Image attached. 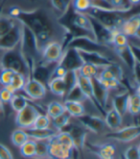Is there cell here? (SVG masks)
<instances>
[{
	"instance_id": "cell-1",
	"label": "cell",
	"mask_w": 140,
	"mask_h": 159,
	"mask_svg": "<svg viewBox=\"0 0 140 159\" xmlns=\"http://www.w3.org/2000/svg\"><path fill=\"white\" fill-rule=\"evenodd\" d=\"M17 20L27 26L36 36L38 43L40 41L46 42L52 34V25L45 14L41 11L23 12L21 11L17 17Z\"/></svg>"
},
{
	"instance_id": "cell-2",
	"label": "cell",
	"mask_w": 140,
	"mask_h": 159,
	"mask_svg": "<svg viewBox=\"0 0 140 159\" xmlns=\"http://www.w3.org/2000/svg\"><path fill=\"white\" fill-rule=\"evenodd\" d=\"M128 11H118V10H102L94 7H90L88 10L85 13L91 17L95 18L100 23L105 25L110 30H119L122 25L123 21L125 20L123 16L127 14Z\"/></svg>"
},
{
	"instance_id": "cell-3",
	"label": "cell",
	"mask_w": 140,
	"mask_h": 159,
	"mask_svg": "<svg viewBox=\"0 0 140 159\" xmlns=\"http://www.w3.org/2000/svg\"><path fill=\"white\" fill-rule=\"evenodd\" d=\"M21 49L20 52L26 62L27 68L30 66V63L35 61L36 56L40 54V45L34 33L27 26L22 24V35H21Z\"/></svg>"
},
{
	"instance_id": "cell-4",
	"label": "cell",
	"mask_w": 140,
	"mask_h": 159,
	"mask_svg": "<svg viewBox=\"0 0 140 159\" xmlns=\"http://www.w3.org/2000/svg\"><path fill=\"white\" fill-rule=\"evenodd\" d=\"M0 64H1V67L3 69L12 70L15 72L23 73L27 69L26 62L21 52H16L15 48L7 50V52L0 59Z\"/></svg>"
},
{
	"instance_id": "cell-5",
	"label": "cell",
	"mask_w": 140,
	"mask_h": 159,
	"mask_svg": "<svg viewBox=\"0 0 140 159\" xmlns=\"http://www.w3.org/2000/svg\"><path fill=\"white\" fill-rule=\"evenodd\" d=\"M22 35V23L16 21L14 27L10 31L0 37V49L2 50H11L15 48L20 43Z\"/></svg>"
},
{
	"instance_id": "cell-6",
	"label": "cell",
	"mask_w": 140,
	"mask_h": 159,
	"mask_svg": "<svg viewBox=\"0 0 140 159\" xmlns=\"http://www.w3.org/2000/svg\"><path fill=\"white\" fill-rule=\"evenodd\" d=\"M40 112L34 105L28 103L22 110L17 112L15 116V124L18 127L27 129L32 127L36 118L39 116Z\"/></svg>"
},
{
	"instance_id": "cell-7",
	"label": "cell",
	"mask_w": 140,
	"mask_h": 159,
	"mask_svg": "<svg viewBox=\"0 0 140 159\" xmlns=\"http://www.w3.org/2000/svg\"><path fill=\"white\" fill-rule=\"evenodd\" d=\"M140 134V128L138 125L126 126L121 129H116L113 131L108 132L105 135V137L109 138L111 140H116L119 142L128 143L130 141H134Z\"/></svg>"
},
{
	"instance_id": "cell-8",
	"label": "cell",
	"mask_w": 140,
	"mask_h": 159,
	"mask_svg": "<svg viewBox=\"0 0 140 159\" xmlns=\"http://www.w3.org/2000/svg\"><path fill=\"white\" fill-rule=\"evenodd\" d=\"M63 54L62 44L58 42H49L41 52V61L45 64H58Z\"/></svg>"
},
{
	"instance_id": "cell-9",
	"label": "cell",
	"mask_w": 140,
	"mask_h": 159,
	"mask_svg": "<svg viewBox=\"0 0 140 159\" xmlns=\"http://www.w3.org/2000/svg\"><path fill=\"white\" fill-rule=\"evenodd\" d=\"M77 84H78V86L80 87L82 93H83V96H85V98L87 100H89L93 104V106H94L97 110H99L101 113L105 116L106 111L98 104V102H97V100H96V98L94 97V93H93V86H92V80L90 78H87V77L81 75V74L77 71Z\"/></svg>"
},
{
	"instance_id": "cell-10",
	"label": "cell",
	"mask_w": 140,
	"mask_h": 159,
	"mask_svg": "<svg viewBox=\"0 0 140 159\" xmlns=\"http://www.w3.org/2000/svg\"><path fill=\"white\" fill-rule=\"evenodd\" d=\"M22 91H24L26 95L34 100H40L43 98L46 95L45 85L42 82L34 77L28 78L26 80Z\"/></svg>"
},
{
	"instance_id": "cell-11",
	"label": "cell",
	"mask_w": 140,
	"mask_h": 159,
	"mask_svg": "<svg viewBox=\"0 0 140 159\" xmlns=\"http://www.w3.org/2000/svg\"><path fill=\"white\" fill-rule=\"evenodd\" d=\"M78 52L83 63L94 65V66L99 67V68H106L111 63H113L106 54L101 53V52L83 51V50H78Z\"/></svg>"
},
{
	"instance_id": "cell-12",
	"label": "cell",
	"mask_w": 140,
	"mask_h": 159,
	"mask_svg": "<svg viewBox=\"0 0 140 159\" xmlns=\"http://www.w3.org/2000/svg\"><path fill=\"white\" fill-rule=\"evenodd\" d=\"M83 62L82 61L77 49L68 48L66 51H63L61 60L58 64L62 65L67 70H77Z\"/></svg>"
},
{
	"instance_id": "cell-13",
	"label": "cell",
	"mask_w": 140,
	"mask_h": 159,
	"mask_svg": "<svg viewBox=\"0 0 140 159\" xmlns=\"http://www.w3.org/2000/svg\"><path fill=\"white\" fill-rule=\"evenodd\" d=\"M78 120L80 121L81 125L85 127L87 130H90V131L95 133L101 132L106 126L104 119L96 115L85 113L83 115L78 117Z\"/></svg>"
},
{
	"instance_id": "cell-14",
	"label": "cell",
	"mask_w": 140,
	"mask_h": 159,
	"mask_svg": "<svg viewBox=\"0 0 140 159\" xmlns=\"http://www.w3.org/2000/svg\"><path fill=\"white\" fill-rule=\"evenodd\" d=\"M71 151L69 148L60 144L55 138V135L48 140V156L53 159L70 158Z\"/></svg>"
},
{
	"instance_id": "cell-15",
	"label": "cell",
	"mask_w": 140,
	"mask_h": 159,
	"mask_svg": "<svg viewBox=\"0 0 140 159\" xmlns=\"http://www.w3.org/2000/svg\"><path fill=\"white\" fill-rule=\"evenodd\" d=\"M69 129L66 130V131L70 134L73 143L75 148H83L86 146V141H87V129L83 126H80V125H71L69 124L67 126Z\"/></svg>"
},
{
	"instance_id": "cell-16",
	"label": "cell",
	"mask_w": 140,
	"mask_h": 159,
	"mask_svg": "<svg viewBox=\"0 0 140 159\" xmlns=\"http://www.w3.org/2000/svg\"><path fill=\"white\" fill-rule=\"evenodd\" d=\"M140 17L139 15H134L125 20L120 27V31L127 37H136L139 38Z\"/></svg>"
},
{
	"instance_id": "cell-17",
	"label": "cell",
	"mask_w": 140,
	"mask_h": 159,
	"mask_svg": "<svg viewBox=\"0 0 140 159\" xmlns=\"http://www.w3.org/2000/svg\"><path fill=\"white\" fill-rule=\"evenodd\" d=\"M91 80H92L94 97L98 102V104L106 111V106H107V103L108 101V97H109V91L103 86L102 84H100V82L97 80L96 77L92 78Z\"/></svg>"
},
{
	"instance_id": "cell-18",
	"label": "cell",
	"mask_w": 140,
	"mask_h": 159,
	"mask_svg": "<svg viewBox=\"0 0 140 159\" xmlns=\"http://www.w3.org/2000/svg\"><path fill=\"white\" fill-rule=\"evenodd\" d=\"M129 97V93L128 91L118 93L112 99V108H114L121 116H124L127 112L128 99Z\"/></svg>"
},
{
	"instance_id": "cell-19",
	"label": "cell",
	"mask_w": 140,
	"mask_h": 159,
	"mask_svg": "<svg viewBox=\"0 0 140 159\" xmlns=\"http://www.w3.org/2000/svg\"><path fill=\"white\" fill-rule=\"evenodd\" d=\"M104 120L105 125L108 128L111 130H116L120 128L121 125H122V116L114 108H111L108 111H106Z\"/></svg>"
},
{
	"instance_id": "cell-20",
	"label": "cell",
	"mask_w": 140,
	"mask_h": 159,
	"mask_svg": "<svg viewBox=\"0 0 140 159\" xmlns=\"http://www.w3.org/2000/svg\"><path fill=\"white\" fill-rule=\"evenodd\" d=\"M26 133L29 136V138L33 140H49L52 138L54 135H56L58 131H55L53 129L50 128H44V129H38V128H27L24 129Z\"/></svg>"
},
{
	"instance_id": "cell-21",
	"label": "cell",
	"mask_w": 140,
	"mask_h": 159,
	"mask_svg": "<svg viewBox=\"0 0 140 159\" xmlns=\"http://www.w3.org/2000/svg\"><path fill=\"white\" fill-rule=\"evenodd\" d=\"M48 87L52 93L59 97H65L67 93L66 85H65L63 78L51 77L48 81Z\"/></svg>"
},
{
	"instance_id": "cell-22",
	"label": "cell",
	"mask_w": 140,
	"mask_h": 159,
	"mask_svg": "<svg viewBox=\"0 0 140 159\" xmlns=\"http://www.w3.org/2000/svg\"><path fill=\"white\" fill-rule=\"evenodd\" d=\"M63 106H64L65 112H67L71 117L78 118L86 113L85 106H83V102H80V101L65 100Z\"/></svg>"
},
{
	"instance_id": "cell-23",
	"label": "cell",
	"mask_w": 140,
	"mask_h": 159,
	"mask_svg": "<svg viewBox=\"0 0 140 159\" xmlns=\"http://www.w3.org/2000/svg\"><path fill=\"white\" fill-rule=\"evenodd\" d=\"M116 52H117V55L120 57V59L122 60L130 70H134V68L135 66V64L137 63V61L135 60L132 50H130L129 43L128 45L124 46V48H116Z\"/></svg>"
},
{
	"instance_id": "cell-24",
	"label": "cell",
	"mask_w": 140,
	"mask_h": 159,
	"mask_svg": "<svg viewBox=\"0 0 140 159\" xmlns=\"http://www.w3.org/2000/svg\"><path fill=\"white\" fill-rule=\"evenodd\" d=\"M102 69L103 68L96 67V66H94V65L87 64V63H83L82 66L77 70V71L81 74V75L92 79L94 77H98Z\"/></svg>"
},
{
	"instance_id": "cell-25",
	"label": "cell",
	"mask_w": 140,
	"mask_h": 159,
	"mask_svg": "<svg viewBox=\"0 0 140 159\" xmlns=\"http://www.w3.org/2000/svg\"><path fill=\"white\" fill-rule=\"evenodd\" d=\"M94 148V152L101 159H112L115 154V148L110 144H105L102 146H96Z\"/></svg>"
},
{
	"instance_id": "cell-26",
	"label": "cell",
	"mask_w": 140,
	"mask_h": 159,
	"mask_svg": "<svg viewBox=\"0 0 140 159\" xmlns=\"http://www.w3.org/2000/svg\"><path fill=\"white\" fill-rule=\"evenodd\" d=\"M127 111L130 115L137 116L140 112V96L138 91L133 95H129L128 99Z\"/></svg>"
},
{
	"instance_id": "cell-27",
	"label": "cell",
	"mask_w": 140,
	"mask_h": 159,
	"mask_svg": "<svg viewBox=\"0 0 140 159\" xmlns=\"http://www.w3.org/2000/svg\"><path fill=\"white\" fill-rule=\"evenodd\" d=\"M20 153L25 158L36 157V141L33 139H28L27 141L19 147Z\"/></svg>"
},
{
	"instance_id": "cell-28",
	"label": "cell",
	"mask_w": 140,
	"mask_h": 159,
	"mask_svg": "<svg viewBox=\"0 0 140 159\" xmlns=\"http://www.w3.org/2000/svg\"><path fill=\"white\" fill-rule=\"evenodd\" d=\"M71 116L67 113V112H63L62 114L59 115L58 117L52 119V124L54 127L57 129V131H62L63 128L66 127L69 125Z\"/></svg>"
},
{
	"instance_id": "cell-29",
	"label": "cell",
	"mask_w": 140,
	"mask_h": 159,
	"mask_svg": "<svg viewBox=\"0 0 140 159\" xmlns=\"http://www.w3.org/2000/svg\"><path fill=\"white\" fill-rule=\"evenodd\" d=\"M9 103L11 104V107L13 108L14 111H15L16 113L17 112H19L20 110H22L29 102H28V99L22 96V95H15L12 97L11 100Z\"/></svg>"
},
{
	"instance_id": "cell-30",
	"label": "cell",
	"mask_w": 140,
	"mask_h": 159,
	"mask_svg": "<svg viewBox=\"0 0 140 159\" xmlns=\"http://www.w3.org/2000/svg\"><path fill=\"white\" fill-rule=\"evenodd\" d=\"M63 112H65L64 110V106L63 104H62L59 101H52L48 104L47 109H46V113H47V116L51 119L58 117L59 115L62 114Z\"/></svg>"
},
{
	"instance_id": "cell-31",
	"label": "cell",
	"mask_w": 140,
	"mask_h": 159,
	"mask_svg": "<svg viewBox=\"0 0 140 159\" xmlns=\"http://www.w3.org/2000/svg\"><path fill=\"white\" fill-rule=\"evenodd\" d=\"M36 157L39 159L48 157V140H36Z\"/></svg>"
},
{
	"instance_id": "cell-32",
	"label": "cell",
	"mask_w": 140,
	"mask_h": 159,
	"mask_svg": "<svg viewBox=\"0 0 140 159\" xmlns=\"http://www.w3.org/2000/svg\"><path fill=\"white\" fill-rule=\"evenodd\" d=\"M65 100H74V101H80L83 102L87 100V98L83 96V93H82L80 87L78 86V84L74 85L65 95Z\"/></svg>"
},
{
	"instance_id": "cell-33",
	"label": "cell",
	"mask_w": 140,
	"mask_h": 159,
	"mask_svg": "<svg viewBox=\"0 0 140 159\" xmlns=\"http://www.w3.org/2000/svg\"><path fill=\"white\" fill-rule=\"evenodd\" d=\"M28 139H30L24 129H16L12 133L11 140L14 146L19 148L22 144H24Z\"/></svg>"
},
{
	"instance_id": "cell-34",
	"label": "cell",
	"mask_w": 140,
	"mask_h": 159,
	"mask_svg": "<svg viewBox=\"0 0 140 159\" xmlns=\"http://www.w3.org/2000/svg\"><path fill=\"white\" fill-rule=\"evenodd\" d=\"M55 138L60 144L69 148L70 149H73L74 148H75L74 143H73V140H72L70 134L67 131H59V132H57L55 135Z\"/></svg>"
},
{
	"instance_id": "cell-35",
	"label": "cell",
	"mask_w": 140,
	"mask_h": 159,
	"mask_svg": "<svg viewBox=\"0 0 140 159\" xmlns=\"http://www.w3.org/2000/svg\"><path fill=\"white\" fill-rule=\"evenodd\" d=\"M26 80L27 79H26V77H25V75H24L23 73L14 72L10 84L14 87V89L15 90V92H17V91H22V89H23V87L25 85Z\"/></svg>"
},
{
	"instance_id": "cell-36",
	"label": "cell",
	"mask_w": 140,
	"mask_h": 159,
	"mask_svg": "<svg viewBox=\"0 0 140 159\" xmlns=\"http://www.w3.org/2000/svg\"><path fill=\"white\" fill-rule=\"evenodd\" d=\"M50 125H51L50 118L47 115L40 113L39 116L36 118L32 127L38 129H44V128H49Z\"/></svg>"
},
{
	"instance_id": "cell-37",
	"label": "cell",
	"mask_w": 140,
	"mask_h": 159,
	"mask_svg": "<svg viewBox=\"0 0 140 159\" xmlns=\"http://www.w3.org/2000/svg\"><path fill=\"white\" fill-rule=\"evenodd\" d=\"M17 20H14L13 17H0V37L10 31Z\"/></svg>"
},
{
	"instance_id": "cell-38",
	"label": "cell",
	"mask_w": 140,
	"mask_h": 159,
	"mask_svg": "<svg viewBox=\"0 0 140 159\" xmlns=\"http://www.w3.org/2000/svg\"><path fill=\"white\" fill-rule=\"evenodd\" d=\"M129 43V40H128V37L123 34L121 31H116L113 35V38H112V44L115 46V48H124V46L128 45Z\"/></svg>"
},
{
	"instance_id": "cell-39",
	"label": "cell",
	"mask_w": 140,
	"mask_h": 159,
	"mask_svg": "<svg viewBox=\"0 0 140 159\" xmlns=\"http://www.w3.org/2000/svg\"><path fill=\"white\" fill-rule=\"evenodd\" d=\"M91 7L90 0H72V8L80 13H86Z\"/></svg>"
},
{
	"instance_id": "cell-40",
	"label": "cell",
	"mask_w": 140,
	"mask_h": 159,
	"mask_svg": "<svg viewBox=\"0 0 140 159\" xmlns=\"http://www.w3.org/2000/svg\"><path fill=\"white\" fill-rule=\"evenodd\" d=\"M125 159H140V148L138 146H130L129 147L124 154Z\"/></svg>"
},
{
	"instance_id": "cell-41",
	"label": "cell",
	"mask_w": 140,
	"mask_h": 159,
	"mask_svg": "<svg viewBox=\"0 0 140 159\" xmlns=\"http://www.w3.org/2000/svg\"><path fill=\"white\" fill-rule=\"evenodd\" d=\"M109 2L115 10L118 11H128L132 9V5L128 0H109Z\"/></svg>"
},
{
	"instance_id": "cell-42",
	"label": "cell",
	"mask_w": 140,
	"mask_h": 159,
	"mask_svg": "<svg viewBox=\"0 0 140 159\" xmlns=\"http://www.w3.org/2000/svg\"><path fill=\"white\" fill-rule=\"evenodd\" d=\"M14 72L15 71H13L12 70L2 68L1 70H0V84H2L3 86L10 84Z\"/></svg>"
},
{
	"instance_id": "cell-43",
	"label": "cell",
	"mask_w": 140,
	"mask_h": 159,
	"mask_svg": "<svg viewBox=\"0 0 140 159\" xmlns=\"http://www.w3.org/2000/svg\"><path fill=\"white\" fill-rule=\"evenodd\" d=\"M72 0H52V4L55 9H57L61 13L64 14L70 6Z\"/></svg>"
},
{
	"instance_id": "cell-44",
	"label": "cell",
	"mask_w": 140,
	"mask_h": 159,
	"mask_svg": "<svg viewBox=\"0 0 140 159\" xmlns=\"http://www.w3.org/2000/svg\"><path fill=\"white\" fill-rule=\"evenodd\" d=\"M13 96V93L7 91L4 87L0 89V102L1 103H9Z\"/></svg>"
},
{
	"instance_id": "cell-45",
	"label": "cell",
	"mask_w": 140,
	"mask_h": 159,
	"mask_svg": "<svg viewBox=\"0 0 140 159\" xmlns=\"http://www.w3.org/2000/svg\"><path fill=\"white\" fill-rule=\"evenodd\" d=\"M0 159H14L10 149L1 143H0Z\"/></svg>"
},
{
	"instance_id": "cell-46",
	"label": "cell",
	"mask_w": 140,
	"mask_h": 159,
	"mask_svg": "<svg viewBox=\"0 0 140 159\" xmlns=\"http://www.w3.org/2000/svg\"><path fill=\"white\" fill-rule=\"evenodd\" d=\"M21 10L18 7H13L11 8V10H10V15H11V17H17L18 16H19Z\"/></svg>"
},
{
	"instance_id": "cell-47",
	"label": "cell",
	"mask_w": 140,
	"mask_h": 159,
	"mask_svg": "<svg viewBox=\"0 0 140 159\" xmlns=\"http://www.w3.org/2000/svg\"><path fill=\"white\" fill-rule=\"evenodd\" d=\"M4 88H5L7 91H9L10 93H12L13 95H15V93H16V92H15V90L14 89V87L11 85V84H8V85H5V86H4Z\"/></svg>"
},
{
	"instance_id": "cell-48",
	"label": "cell",
	"mask_w": 140,
	"mask_h": 159,
	"mask_svg": "<svg viewBox=\"0 0 140 159\" xmlns=\"http://www.w3.org/2000/svg\"><path fill=\"white\" fill-rule=\"evenodd\" d=\"M128 1L130 5L134 6V5H137L140 2V0H128Z\"/></svg>"
},
{
	"instance_id": "cell-49",
	"label": "cell",
	"mask_w": 140,
	"mask_h": 159,
	"mask_svg": "<svg viewBox=\"0 0 140 159\" xmlns=\"http://www.w3.org/2000/svg\"><path fill=\"white\" fill-rule=\"evenodd\" d=\"M121 159H125V158H124V156H123V155H122V157H121Z\"/></svg>"
},
{
	"instance_id": "cell-50",
	"label": "cell",
	"mask_w": 140,
	"mask_h": 159,
	"mask_svg": "<svg viewBox=\"0 0 140 159\" xmlns=\"http://www.w3.org/2000/svg\"><path fill=\"white\" fill-rule=\"evenodd\" d=\"M64 159H71V158H64Z\"/></svg>"
},
{
	"instance_id": "cell-51",
	"label": "cell",
	"mask_w": 140,
	"mask_h": 159,
	"mask_svg": "<svg viewBox=\"0 0 140 159\" xmlns=\"http://www.w3.org/2000/svg\"><path fill=\"white\" fill-rule=\"evenodd\" d=\"M44 159H45V158H44ZM47 159H48V158H47Z\"/></svg>"
}]
</instances>
